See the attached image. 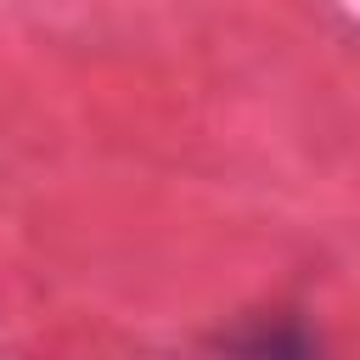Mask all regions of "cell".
I'll list each match as a JSON object with an SVG mask.
<instances>
[{
	"label": "cell",
	"mask_w": 360,
	"mask_h": 360,
	"mask_svg": "<svg viewBox=\"0 0 360 360\" xmlns=\"http://www.w3.org/2000/svg\"><path fill=\"white\" fill-rule=\"evenodd\" d=\"M225 360H315V343L298 321H253L225 343Z\"/></svg>",
	"instance_id": "cell-1"
}]
</instances>
